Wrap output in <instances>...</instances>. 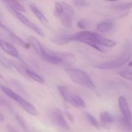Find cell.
Returning <instances> with one entry per match:
<instances>
[{"label": "cell", "mask_w": 132, "mask_h": 132, "mask_svg": "<svg viewBox=\"0 0 132 132\" xmlns=\"http://www.w3.org/2000/svg\"><path fill=\"white\" fill-rule=\"evenodd\" d=\"M5 82H6V81H5V78L3 77V76L0 74V86H5L4 85H5Z\"/></svg>", "instance_id": "cell-27"}, {"label": "cell", "mask_w": 132, "mask_h": 132, "mask_svg": "<svg viewBox=\"0 0 132 132\" xmlns=\"http://www.w3.org/2000/svg\"><path fill=\"white\" fill-rule=\"evenodd\" d=\"M42 58L48 63L66 67L72 66L76 61L74 55L72 53L54 52L46 50Z\"/></svg>", "instance_id": "cell-3"}, {"label": "cell", "mask_w": 132, "mask_h": 132, "mask_svg": "<svg viewBox=\"0 0 132 132\" xmlns=\"http://www.w3.org/2000/svg\"><path fill=\"white\" fill-rule=\"evenodd\" d=\"M77 26L81 29H86V27H88V21L86 20H80L79 21L77 22Z\"/></svg>", "instance_id": "cell-25"}, {"label": "cell", "mask_w": 132, "mask_h": 132, "mask_svg": "<svg viewBox=\"0 0 132 132\" xmlns=\"http://www.w3.org/2000/svg\"><path fill=\"white\" fill-rule=\"evenodd\" d=\"M65 73L75 83L90 90H95V86L89 75L85 71L78 68H66Z\"/></svg>", "instance_id": "cell-4"}, {"label": "cell", "mask_w": 132, "mask_h": 132, "mask_svg": "<svg viewBox=\"0 0 132 132\" xmlns=\"http://www.w3.org/2000/svg\"><path fill=\"white\" fill-rule=\"evenodd\" d=\"M48 115L50 121L54 126L64 130H69V125L64 119L62 112L59 108H54L50 110Z\"/></svg>", "instance_id": "cell-8"}, {"label": "cell", "mask_w": 132, "mask_h": 132, "mask_svg": "<svg viewBox=\"0 0 132 132\" xmlns=\"http://www.w3.org/2000/svg\"><path fill=\"white\" fill-rule=\"evenodd\" d=\"M15 118H16L17 121H18V123H19V125H21V126L22 128H23L24 129L27 128V126H26V125H25V123H24V121H23V119H22L21 117H20V116L16 115V116H15Z\"/></svg>", "instance_id": "cell-26"}, {"label": "cell", "mask_w": 132, "mask_h": 132, "mask_svg": "<svg viewBox=\"0 0 132 132\" xmlns=\"http://www.w3.org/2000/svg\"><path fill=\"white\" fill-rule=\"evenodd\" d=\"M28 40L30 43V45L32 46V48L36 51V52L39 55H40L42 57L45 55L46 50L43 47L42 45L39 42V41L36 37H34V36H29L28 37Z\"/></svg>", "instance_id": "cell-13"}, {"label": "cell", "mask_w": 132, "mask_h": 132, "mask_svg": "<svg viewBox=\"0 0 132 132\" xmlns=\"http://www.w3.org/2000/svg\"><path fill=\"white\" fill-rule=\"evenodd\" d=\"M6 9L8 10V11L10 13V14H12L15 18H16L19 21L21 22L23 24H24L25 26H27L28 28H30L31 30L34 31V32H36L37 35L41 36V37H44L45 34H44L43 32L36 25V24H34V23H32L29 19L27 18L26 16H24L23 14H21V12H18L15 10H13V9H10V8L6 7Z\"/></svg>", "instance_id": "cell-9"}, {"label": "cell", "mask_w": 132, "mask_h": 132, "mask_svg": "<svg viewBox=\"0 0 132 132\" xmlns=\"http://www.w3.org/2000/svg\"><path fill=\"white\" fill-rule=\"evenodd\" d=\"M85 116H86V119L88 120V121L90 125H92L94 128H95L96 129H98V130L100 128V124L99 123L97 120L92 115L90 114V113L86 112V113H85Z\"/></svg>", "instance_id": "cell-21"}, {"label": "cell", "mask_w": 132, "mask_h": 132, "mask_svg": "<svg viewBox=\"0 0 132 132\" xmlns=\"http://www.w3.org/2000/svg\"><path fill=\"white\" fill-rule=\"evenodd\" d=\"M66 102L69 103L71 105L76 108H83L86 106V104L82 98L80 97L77 94H72V93H70Z\"/></svg>", "instance_id": "cell-14"}, {"label": "cell", "mask_w": 132, "mask_h": 132, "mask_svg": "<svg viewBox=\"0 0 132 132\" xmlns=\"http://www.w3.org/2000/svg\"><path fill=\"white\" fill-rule=\"evenodd\" d=\"M0 88L5 95H7L9 97H10L12 100L17 102L21 106V108L24 110H25L27 113L34 116H37L39 115V113L38 110L36 108V107L34 106L31 103H30L29 102L25 100L21 96L14 92L11 89L6 87L5 86H0Z\"/></svg>", "instance_id": "cell-6"}, {"label": "cell", "mask_w": 132, "mask_h": 132, "mask_svg": "<svg viewBox=\"0 0 132 132\" xmlns=\"http://www.w3.org/2000/svg\"><path fill=\"white\" fill-rule=\"evenodd\" d=\"M4 3L5 4L6 7L10 8V9L15 10L18 12H24L25 9L23 7V5H21L18 1H14V0H7V1H4Z\"/></svg>", "instance_id": "cell-18"}, {"label": "cell", "mask_w": 132, "mask_h": 132, "mask_svg": "<svg viewBox=\"0 0 132 132\" xmlns=\"http://www.w3.org/2000/svg\"><path fill=\"white\" fill-rule=\"evenodd\" d=\"M11 64L14 66V68L21 76L27 78V79L32 80V81L39 82V83H43L44 82L43 79L41 76H39L36 72L28 68L24 63L15 61H12Z\"/></svg>", "instance_id": "cell-7"}, {"label": "cell", "mask_w": 132, "mask_h": 132, "mask_svg": "<svg viewBox=\"0 0 132 132\" xmlns=\"http://www.w3.org/2000/svg\"><path fill=\"white\" fill-rule=\"evenodd\" d=\"M72 41L80 42L89 45L100 52H104L103 47H115L117 45L116 41L103 37L97 32L90 31H81L71 35Z\"/></svg>", "instance_id": "cell-1"}, {"label": "cell", "mask_w": 132, "mask_h": 132, "mask_svg": "<svg viewBox=\"0 0 132 132\" xmlns=\"http://www.w3.org/2000/svg\"><path fill=\"white\" fill-rule=\"evenodd\" d=\"M113 7L116 10H130L132 8V1L128 3H122L117 4V5H113Z\"/></svg>", "instance_id": "cell-22"}, {"label": "cell", "mask_w": 132, "mask_h": 132, "mask_svg": "<svg viewBox=\"0 0 132 132\" xmlns=\"http://www.w3.org/2000/svg\"><path fill=\"white\" fill-rule=\"evenodd\" d=\"M114 27V24L111 21H102L97 26V31L102 33H106L112 30Z\"/></svg>", "instance_id": "cell-17"}, {"label": "cell", "mask_w": 132, "mask_h": 132, "mask_svg": "<svg viewBox=\"0 0 132 132\" xmlns=\"http://www.w3.org/2000/svg\"><path fill=\"white\" fill-rule=\"evenodd\" d=\"M100 124L103 127L105 128H110V125L114 121L113 117L108 112H103L100 114Z\"/></svg>", "instance_id": "cell-15"}, {"label": "cell", "mask_w": 132, "mask_h": 132, "mask_svg": "<svg viewBox=\"0 0 132 132\" xmlns=\"http://www.w3.org/2000/svg\"><path fill=\"white\" fill-rule=\"evenodd\" d=\"M0 47L9 55L14 57L17 59H20L19 53H18L17 49L14 46H13L11 44L8 43L7 41L1 39V38H0Z\"/></svg>", "instance_id": "cell-12"}, {"label": "cell", "mask_w": 132, "mask_h": 132, "mask_svg": "<svg viewBox=\"0 0 132 132\" xmlns=\"http://www.w3.org/2000/svg\"><path fill=\"white\" fill-rule=\"evenodd\" d=\"M8 35H9V37L11 38V39L15 43H16L17 45H20V46H21L22 47H24V48L28 47V45H27V44L26 43L23 39H21L20 37H18L15 34H14V32H12L11 30L8 33Z\"/></svg>", "instance_id": "cell-19"}, {"label": "cell", "mask_w": 132, "mask_h": 132, "mask_svg": "<svg viewBox=\"0 0 132 132\" xmlns=\"http://www.w3.org/2000/svg\"><path fill=\"white\" fill-rule=\"evenodd\" d=\"M131 30H132V27H131Z\"/></svg>", "instance_id": "cell-31"}, {"label": "cell", "mask_w": 132, "mask_h": 132, "mask_svg": "<svg viewBox=\"0 0 132 132\" xmlns=\"http://www.w3.org/2000/svg\"><path fill=\"white\" fill-rule=\"evenodd\" d=\"M128 67H132V61H130V63H128Z\"/></svg>", "instance_id": "cell-30"}, {"label": "cell", "mask_w": 132, "mask_h": 132, "mask_svg": "<svg viewBox=\"0 0 132 132\" xmlns=\"http://www.w3.org/2000/svg\"><path fill=\"white\" fill-rule=\"evenodd\" d=\"M54 15L60 19L64 27L67 28L72 27L74 12L68 3L63 1L55 2L54 4Z\"/></svg>", "instance_id": "cell-2"}, {"label": "cell", "mask_w": 132, "mask_h": 132, "mask_svg": "<svg viewBox=\"0 0 132 132\" xmlns=\"http://www.w3.org/2000/svg\"><path fill=\"white\" fill-rule=\"evenodd\" d=\"M52 41L54 43L59 45H63L72 42L71 40V35L68 34H61L56 36L51 39Z\"/></svg>", "instance_id": "cell-16"}, {"label": "cell", "mask_w": 132, "mask_h": 132, "mask_svg": "<svg viewBox=\"0 0 132 132\" xmlns=\"http://www.w3.org/2000/svg\"><path fill=\"white\" fill-rule=\"evenodd\" d=\"M7 130L9 132H18L14 127H12V126H10V125H8Z\"/></svg>", "instance_id": "cell-28"}, {"label": "cell", "mask_w": 132, "mask_h": 132, "mask_svg": "<svg viewBox=\"0 0 132 132\" xmlns=\"http://www.w3.org/2000/svg\"><path fill=\"white\" fill-rule=\"evenodd\" d=\"M4 120H5V118H4V116L0 113V122H3Z\"/></svg>", "instance_id": "cell-29"}, {"label": "cell", "mask_w": 132, "mask_h": 132, "mask_svg": "<svg viewBox=\"0 0 132 132\" xmlns=\"http://www.w3.org/2000/svg\"><path fill=\"white\" fill-rule=\"evenodd\" d=\"M73 3L77 8H82L88 5V1L83 0H75L73 1Z\"/></svg>", "instance_id": "cell-24"}, {"label": "cell", "mask_w": 132, "mask_h": 132, "mask_svg": "<svg viewBox=\"0 0 132 132\" xmlns=\"http://www.w3.org/2000/svg\"><path fill=\"white\" fill-rule=\"evenodd\" d=\"M119 124L120 127L125 131H130L131 130L132 126L131 122L125 119L123 117H120L119 119Z\"/></svg>", "instance_id": "cell-20"}, {"label": "cell", "mask_w": 132, "mask_h": 132, "mask_svg": "<svg viewBox=\"0 0 132 132\" xmlns=\"http://www.w3.org/2000/svg\"><path fill=\"white\" fill-rule=\"evenodd\" d=\"M118 103L122 117L128 121L131 122L132 121V115L126 98L123 96H120L118 99Z\"/></svg>", "instance_id": "cell-10"}, {"label": "cell", "mask_w": 132, "mask_h": 132, "mask_svg": "<svg viewBox=\"0 0 132 132\" xmlns=\"http://www.w3.org/2000/svg\"><path fill=\"white\" fill-rule=\"evenodd\" d=\"M30 9L31 11L34 14L35 16L38 19V20L39 21L40 23L47 28H50V23H49L48 20L47 19V18L44 15V14H43L42 12L39 9V8L36 6V5H34V4H31L29 6Z\"/></svg>", "instance_id": "cell-11"}, {"label": "cell", "mask_w": 132, "mask_h": 132, "mask_svg": "<svg viewBox=\"0 0 132 132\" xmlns=\"http://www.w3.org/2000/svg\"><path fill=\"white\" fill-rule=\"evenodd\" d=\"M132 54V50L131 47H128L122 54L118 57L112 60L103 63H97L93 64V67L102 70H108L117 68L123 65L130 60Z\"/></svg>", "instance_id": "cell-5"}, {"label": "cell", "mask_w": 132, "mask_h": 132, "mask_svg": "<svg viewBox=\"0 0 132 132\" xmlns=\"http://www.w3.org/2000/svg\"><path fill=\"white\" fill-rule=\"evenodd\" d=\"M119 75L124 78L132 81V70L131 69H125L119 71L118 72Z\"/></svg>", "instance_id": "cell-23"}]
</instances>
